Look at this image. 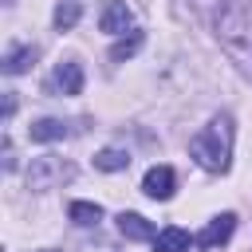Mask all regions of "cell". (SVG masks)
Listing matches in <instances>:
<instances>
[{"instance_id": "cell-2", "label": "cell", "mask_w": 252, "mask_h": 252, "mask_svg": "<svg viewBox=\"0 0 252 252\" xmlns=\"http://www.w3.org/2000/svg\"><path fill=\"white\" fill-rule=\"evenodd\" d=\"M213 28H217V39L224 43V51H232L252 71V4L248 0H220Z\"/></svg>"}, {"instance_id": "cell-10", "label": "cell", "mask_w": 252, "mask_h": 252, "mask_svg": "<svg viewBox=\"0 0 252 252\" xmlns=\"http://www.w3.org/2000/svg\"><path fill=\"white\" fill-rule=\"evenodd\" d=\"M32 142H59V138H67V122L63 118H39V122H32Z\"/></svg>"}, {"instance_id": "cell-15", "label": "cell", "mask_w": 252, "mask_h": 252, "mask_svg": "<svg viewBox=\"0 0 252 252\" xmlns=\"http://www.w3.org/2000/svg\"><path fill=\"white\" fill-rule=\"evenodd\" d=\"M138 47H142V32H130L126 39H118V43L110 47V59H114V63H122V59H130Z\"/></svg>"}, {"instance_id": "cell-5", "label": "cell", "mask_w": 252, "mask_h": 252, "mask_svg": "<svg viewBox=\"0 0 252 252\" xmlns=\"http://www.w3.org/2000/svg\"><path fill=\"white\" fill-rule=\"evenodd\" d=\"M98 28H102L106 35H122V32H130V28H134V12H130V4H126V0H110V4L102 8V16H98Z\"/></svg>"}, {"instance_id": "cell-3", "label": "cell", "mask_w": 252, "mask_h": 252, "mask_svg": "<svg viewBox=\"0 0 252 252\" xmlns=\"http://www.w3.org/2000/svg\"><path fill=\"white\" fill-rule=\"evenodd\" d=\"M67 177H71V165L59 161V158H35L32 169H28V185H32L35 193H47V189H55V185L67 181Z\"/></svg>"}, {"instance_id": "cell-14", "label": "cell", "mask_w": 252, "mask_h": 252, "mask_svg": "<svg viewBox=\"0 0 252 252\" xmlns=\"http://www.w3.org/2000/svg\"><path fill=\"white\" fill-rule=\"evenodd\" d=\"M79 12H83L79 0H59V4H55V28H59V32L75 28V24H79Z\"/></svg>"}, {"instance_id": "cell-9", "label": "cell", "mask_w": 252, "mask_h": 252, "mask_svg": "<svg viewBox=\"0 0 252 252\" xmlns=\"http://www.w3.org/2000/svg\"><path fill=\"white\" fill-rule=\"evenodd\" d=\"M189 244H193V236L185 232V228H161L158 236H154V252H189Z\"/></svg>"}, {"instance_id": "cell-11", "label": "cell", "mask_w": 252, "mask_h": 252, "mask_svg": "<svg viewBox=\"0 0 252 252\" xmlns=\"http://www.w3.org/2000/svg\"><path fill=\"white\" fill-rule=\"evenodd\" d=\"M32 63H35V47H12V51L4 55V71H8V75H24Z\"/></svg>"}, {"instance_id": "cell-8", "label": "cell", "mask_w": 252, "mask_h": 252, "mask_svg": "<svg viewBox=\"0 0 252 252\" xmlns=\"http://www.w3.org/2000/svg\"><path fill=\"white\" fill-rule=\"evenodd\" d=\"M55 87H59L63 94H79V91H83V63L63 59V63L55 67Z\"/></svg>"}, {"instance_id": "cell-6", "label": "cell", "mask_w": 252, "mask_h": 252, "mask_svg": "<svg viewBox=\"0 0 252 252\" xmlns=\"http://www.w3.org/2000/svg\"><path fill=\"white\" fill-rule=\"evenodd\" d=\"M232 228H236V217H232V213H220V217H213V220L197 232V244H201V248H217V244H224V240L232 236Z\"/></svg>"}, {"instance_id": "cell-12", "label": "cell", "mask_w": 252, "mask_h": 252, "mask_svg": "<svg viewBox=\"0 0 252 252\" xmlns=\"http://www.w3.org/2000/svg\"><path fill=\"white\" fill-rule=\"evenodd\" d=\"M67 217H71L75 224H98V220H102V209H98L94 201H71V205H67Z\"/></svg>"}, {"instance_id": "cell-7", "label": "cell", "mask_w": 252, "mask_h": 252, "mask_svg": "<svg viewBox=\"0 0 252 252\" xmlns=\"http://www.w3.org/2000/svg\"><path fill=\"white\" fill-rule=\"evenodd\" d=\"M118 232H122L126 240H154V236H158V228H154L142 213H118Z\"/></svg>"}, {"instance_id": "cell-4", "label": "cell", "mask_w": 252, "mask_h": 252, "mask_svg": "<svg viewBox=\"0 0 252 252\" xmlns=\"http://www.w3.org/2000/svg\"><path fill=\"white\" fill-rule=\"evenodd\" d=\"M173 189H177V173H173L169 165H154V169H146V177H142V193H146V197H154V201H169Z\"/></svg>"}, {"instance_id": "cell-13", "label": "cell", "mask_w": 252, "mask_h": 252, "mask_svg": "<svg viewBox=\"0 0 252 252\" xmlns=\"http://www.w3.org/2000/svg\"><path fill=\"white\" fill-rule=\"evenodd\" d=\"M94 165H98V169H106V173H118V169H126V165H130V154L110 146V150H98V154H94Z\"/></svg>"}, {"instance_id": "cell-1", "label": "cell", "mask_w": 252, "mask_h": 252, "mask_svg": "<svg viewBox=\"0 0 252 252\" xmlns=\"http://www.w3.org/2000/svg\"><path fill=\"white\" fill-rule=\"evenodd\" d=\"M232 142H236V126H232V114H217L201 134H193L189 142V154L201 169L209 173H224L232 165Z\"/></svg>"}]
</instances>
